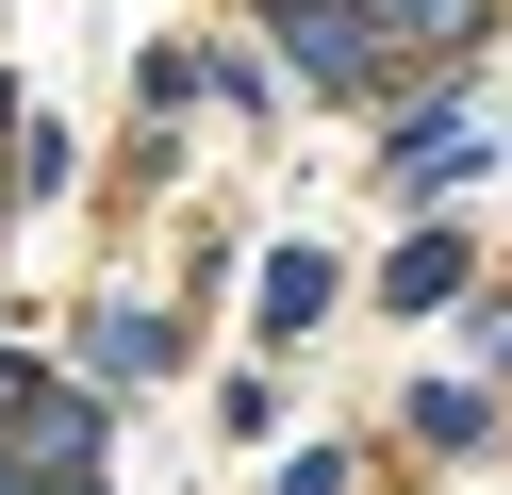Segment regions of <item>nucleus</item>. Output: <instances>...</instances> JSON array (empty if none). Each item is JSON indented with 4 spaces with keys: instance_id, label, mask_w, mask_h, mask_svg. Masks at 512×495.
Returning a JSON list of instances; mask_svg holds the SVG:
<instances>
[{
    "instance_id": "f257e3e1",
    "label": "nucleus",
    "mask_w": 512,
    "mask_h": 495,
    "mask_svg": "<svg viewBox=\"0 0 512 495\" xmlns=\"http://www.w3.org/2000/svg\"><path fill=\"white\" fill-rule=\"evenodd\" d=\"M265 33L298 50V83H314V99H380V83H413L397 33H380L364 0H265Z\"/></svg>"
},
{
    "instance_id": "f03ea898",
    "label": "nucleus",
    "mask_w": 512,
    "mask_h": 495,
    "mask_svg": "<svg viewBox=\"0 0 512 495\" xmlns=\"http://www.w3.org/2000/svg\"><path fill=\"white\" fill-rule=\"evenodd\" d=\"M100 380H34L17 396V479H100Z\"/></svg>"
},
{
    "instance_id": "7ed1b4c3",
    "label": "nucleus",
    "mask_w": 512,
    "mask_h": 495,
    "mask_svg": "<svg viewBox=\"0 0 512 495\" xmlns=\"http://www.w3.org/2000/svg\"><path fill=\"white\" fill-rule=\"evenodd\" d=\"M166 347H182V330L149 314V297H83V380H100V396H133V380H166Z\"/></svg>"
},
{
    "instance_id": "20e7f679",
    "label": "nucleus",
    "mask_w": 512,
    "mask_h": 495,
    "mask_svg": "<svg viewBox=\"0 0 512 495\" xmlns=\"http://www.w3.org/2000/svg\"><path fill=\"white\" fill-rule=\"evenodd\" d=\"M364 17L397 33V66H430V83H446V66L479 50V0H364Z\"/></svg>"
},
{
    "instance_id": "39448f33",
    "label": "nucleus",
    "mask_w": 512,
    "mask_h": 495,
    "mask_svg": "<svg viewBox=\"0 0 512 495\" xmlns=\"http://www.w3.org/2000/svg\"><path fill=\"white\" fill-rule=\"evenodd\" d=\"M314 314H331V248H265V330L298 347Z\"/></svg>"
},
{
    "instance_id": "423d86ee",
    "label": "nucleus",
    "mask_w": 512,
    "mask_h": 495,
    "mask_svg": "<svg viewBox=\"0 0 512 495\" xmlns=\"http://www.w3.org/2000/svg\"><path fill=\"white\" fill-rule=\"evenodd\" d=\"M380 297H397V314H430V297H463V248H446V231H413V248L380 264Z\"/></svg>"
},
{
    "instance_id": "0eeeda50",
    "label": "nucleus",
    "mask_w": 512,
    "mask_h": 495,
    "mask_svg": "<svg viewBox=\"0 0 512 495\" xmlns=\"http://www.w3.org/2000/svg\"><path fill=\"white\" fill-rule=\"evenodd\" d=\"M479 429H496V396H479V380H430V396H413V446H446V462H463Z\"/></svg>"
},
{
    "instance_id": "6e6552de",
    "label": "nucleus",
    "mask_w": 512,
    "mask_h": 495,
    "mask_svg": "<svg viewBox=\"0 0 512 495\" xmlns=\"http://www.w3.org/2000/svg\"><path fill=\"white\" fill-rule=\"evenodd\" d=\"M347 479H364L347 446H298V462H281V495H347Z\"/></svg>"
},
{
    "instance_id": "1a4fd4ad",
    "label": "nucleus",
    "mask_w": 512,
    "mask_h": 495,
    "mask_svg": "<svg viewBox=\"0 0 512 495\" xmlns=\"http://www.w3.org/2000/svg\"><path fill=\"white\" fill-rule=\"evenodd\" d=\"M0 132H17V83H0Z\"/></svg>"
}]
</instances>
